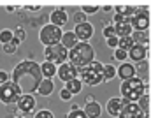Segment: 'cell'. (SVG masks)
<instances>
[{
	"mask_svg": "<svg viewBox=\"0 0 151 118\" xmlns=\"http://www.w3.org/2000/svg\"><path fill=\"white\" fill-rule=\"evenodd\" d=\"M42 74H40V64L34 62V60H23L19 62L11 74V81L16 83L21 90V93H35L42 81Z\"/></svg>",
	"mask_w": 151,
	"mask_h": 118,
	"instance_id": "cell-1",
	"label": "cell"
},
{
	"mask_svg": "<svg viewBox=\"0 0 151 118\" xmlns=\"http://www.w3.org/2000/svg\"><path fill=\"white\" fill-rule=\"evenodd\" d=\"M119 92H121V99L125 102H137L142 97H146L148 86H146L144 79L134 76V78H130V79H127V81L121 83Z\"/></svg>",
	"mask_w": 151,
	"mask_h": 118,
	"instance_id": "cell-2",
	"label": "cell"
},
{
	"mask_svg": "<svg viewBox=\"0 0 151 118\" xmlns=\"http://www.w3.org/2000/svg\"><path fill=\"white\" fill-rule=\"evenodd\" d=\"M93 55H95V51L88 42H77L69 51V62L77 69H83L93 62Z\"/></svg>",
	"mask_w": 151,
	"mask_h": 118,
	"instance_id": "cell-3",
	"label": "cell"
},
{
	"mask_svg": "<svg viewBox=\"0 0 151 118\" xmlns=\"http://www.w3.org/2000/svg\"><path fill=\"white\" fill-rule=\"evenodd\" d=\"M79 76H81V81L84 85H88V86L100 85L104 81V64L93 60L90 65L79 69Z\"/></svg>",
	"mask_w": 151,
	"mask_h": 118,
	"instance_id": "cell-4",
	"label": "cell"
},
{
	"mask_svg": "<svg viewBox=\"0 0 151 118\" xmlns=\"http://www.w3.org/2000/svg\"><path fill=\"white\" fill-rule=\"evenodd\" d=\"M62 35H63L62 28H60V27H55V25L49 23V25H44V27L40 28V32H39V41L47 48V46L60 44Z\"/></svg>",
	"mask_w": 151,
	"mask_h": 118,
	"instance_id": "cell-5",
	"label": "cell"
},
{
	"mask_svg": "<svg viewBox=\"0 0 151 118\" xmlns=\"http://www.w3.org/2000/svg\"><path fill=\"white\" fill-rule=\"evenodd\" d=\"M44 58H46V62H49V64L62 65V64H65L67 58H69V49H65L62 44L47 46V48L44 49Z\"/></svg>",
	"mask_w": 151,
	"mask_h": 118,
	"instance_id": "cell-6",
	"label": "cell"
},
{
	"mask_svg": "<svg viewBox=\"0 0 151 118\" xmlns=\"http://www.w3.org/2000/svg\"><path fill=\"white\" fill-rule=\"evenodd\" d=\"M21 95L23 93H21V90H19V86L16 83L7 81V83L0 85V102L2 104H7V106L9 104H16Z\"/></svg>",
	"mask_w": 151,
	"mask_h": 118,
	"instance_id": "cell-7",
	"label": "cell"
},
{
	"mask_svg": "<svg viewBox=\"0 0 151 118\" xmlns=\"http://www.w3.org/2000/svg\"><path fill=\"white\" fill-rule=\"evenodd\" d=\"M130 27L135 32H146L150 27V12L146 7H135V12L130 18Z\"/></svg>",
	"mask_w": 151,
	"mask_h": 118,
	"instance_id": "cell-8",
	"label": "cell"
},
{
	"mask_svg": "<svg viewBox=\"0 0 151 118\" xmlns=\"http://www.w3.org/2000/svg\"><path fill=\"white\" fill-rule=\"evenodd\" d=\"M118 118H148L146 111L141 108V104L137 102H125L121 113Z\"/></svg>",
	"mask_w": 151,
	"mask_h": 118,
	"instance_id": "cell-9",
	"label": "cell"
},
{
	"mask_svg": "<svg viewBox=\"0 0 151 118\" xmlns=\"http://www.w3.org/2000/svg\"><path fill=\"white\" fill-rule=\"evenodd\" d=\"M77 74H79V69L74 67L70 62H65V64H62V65L56 67V76L62 79L63 83H67V81H70V79H76Z\"/></svg>",
	"mask_w": 151,
	"mask_h": 118,
	"instance_id": "cell-10",
	"label": "cell"
},
{
	"mask_svg": "<svg viewBox=\"0 0 151 118\" xmlns=\"http://www.w3.org/2000/svg\"><path fill=\"white\" fill-rule=\"evenodd\" d=\"M72 32L76 34V37H77L79 42H86V41H90L93 37V25L88 23V21H84L81 25H76V28Z\"/></svg>",
	"mask_w": 151,
	"mask_h": 118,
	"instance_id": "cell-11",
	"label": "cell"
},
{
	"mask_svg": "<svg viewBox=\"0 0 151 118\" xmlns=\"http://www.w3.org/2000/svg\"><path fill=\"white\" fill-rule=\"evenodd\" d=\"M35 97L34 95H28V93H23L19 99H18V102H16V106H18V111L19 113H32L34 109H35Z\"/></svg>",
	"mask_w": 151,
	"mask_h": 118,
	"instance_id": "cell-12",
	"label": "cell"
},
{
	"mask_svg": "<svg viewBox=\"0 0 151 118\" xmlns=\"http://www.w3.org/2000/svg\"><path fill=\"white\" fill-rule=\"evenodd\" d=\"M83 111L86 113V117H88V118H100L102 108H100V104L93 99V95H88V99H86V104H84V109H83Z\"/></svg>",
	"mask_w": 151,
	"mask_h": 118,
	"instance_id": "cell-13",
	"label": "cell"
},
{
	"mask_svg": "<svg viewBox=\"0 0 151 118\" xmlns=\"http://www.w3.org/2000/svg\"><path fill=\"white\" fill-rule=\"evenodd\" d=\"M123 106H125V101L121 97H111L107 101V104H106V109H107L109 117H119Z\"/></svg>",
	"mask_w": 151,
	"mask_h": 118,
	"instance_id": "cell-14",
	"label": "cell"
},
{
	"mask_svg": "<svg viewBox=\"0 0 151 118\" xmlns=\"http://www.w3.org/2000/svg\"><path fill=\"white\" fill-rule=\"evenodd\" d=\"M128 56H130L134 62H142V60H146V56H148V46H144V44H134L132 49L128 51Z\"/></svg>",
	"mask_w": 151,
	"mask_h": 118,
	"instance_id": "cell-15",
	"label": "cell"
},
{
	"mask_svg": "<svg viewBox=\"0 0 151 118\" xmlns=\"http://www.w3.org/2000/svg\"><path fill=\"white\" fill-rule=\"evenodd\" d=\"M116 76H119L121 81H127V79H130V78H134V76H135V67H134L132 64L123 62V64L116 69Z\"/></svg>",
	"mask_w": 151,
	"mask_h": 118,
	"instance_id": "cell-16",
	"label": "cell"
},
{
	"mask_svg": "<svg viewBox=\"0 0 151 118\" xmlns=\"http://www.w3.org/2000/svg\"><path fill=\"white\" fill-rule=\"evenodd\" d=\"M67 21H69V16H67V12L63 9H55L51 12V25L62 28L63 25H67Z\"/></svg>",
	"mask_w": 151,
	"mask_h": 118,
	"instance_id": "cell-17",
	"label": "cell"
},
{
	"mask_svg": "<svg viewBox=\"0 0 151 118\" xmlns=\"http://www.w3.org/2000/svg\"><path fill=\"white\" fill-rule=\"evenodd\" d=\"M53 92H55V83L51 79H42L37 88V93H40L42 97H49Z\"/></svg>",
	"mask_w": 151,
	"mask_h": 118,
	"instance_id": "cell-18",
	"label": "cell"
},
{
	"mask_svg": "<svg viewBox=\"0 0 151 118\" xmlns=\"http://www.w3.org/2000/svg\"><path fill=\"white\" fill-rule=\"evenodd\" d=\"M79 41H77V37H76L74 32H63V35H62V41H60V44L65 48V49H72L76 44H77Z\"/></svg>",
	"mask_w": 151,
	"mask_h": 118,
	"instance_id": "cell-19",
	"label": "cell"
},
{
	"mask_svg": "<svg viewBox=\"0 0 151 118\" xmlns=\"http://www.w3.org/2000/svg\"><path fill=\"white\" fill-rule=\"evenodd\" d=\"M132 30H134V28L130 27V23H118V25H114V35H116L118 39L132 35Z\"/></svg>",
	"mask_w": 151,
	"mask_h": 118,
	"instance_id": "cell-20",
	"label": "cell"
},
{
	"mask_svg": "<svg viewBox=\"0 0 151 118\" xmlns=\"http://www.w3.org/2000/svg\"><path fill=\"white\" fill-rule=\"evenodd\" d=\"M40 74L44 79H51L56 74V65L55 64H49V62H42L40 64Z\"/></svg>",
	"mask_w": 151,
	"mask_h": 118,
	"instance_id": "cell-21",
	"label": "cell"
},
{
	"mask_svg": "<svg viewBox=\"0 0 151 118\" xmlns=\"http://www.w3.org/2000/svg\"><path fill=\"white\" fill-rule=\"evenodd\" d=\"M65 88L72 93V95H76V93H79L81 90H83V81L81 79H70V81H67L65 83Z\"/></svg>",
	"mask_w": 151,
	"mask_h": 118,
	"instance_id": "cell-22",
	"label": "cell"
},
{
	"mask_svg": "<svg viewBox=\"0 0 151 118\" xmlns=\"http://www.w3.org/2000/svg\"><path fill=\"white\" fill-rule=\"evenodd\" d=\"M135 42L132 39V35H128V37H121V39L118 41V48H121V49H125L127 53L132 49V46H134Z\"/></svg>",
	"mask_w": 151,
	"mask_h": 118,
	"instance_id": "cell-23",
	"label": "cell"
},
{
	"mask_svg": "<svg viewBox=\"0 0 151 118\" xmlns=\"http://www.w3.org/2000/svg\"><path fill=\"white\" fill-rule=\"evenodd\" d=\"M114 76H116V67H114L113 64L104 65V81H111Z\"/></svg>",
	"mask_w": 151,
	"mask_h": 118,
	"instance_id": "cell-24",
	"label": "cell"
},
{
	"mask_svg": "<svg viewBox=\"0 0 151 118\" xmlns=\"http://www.w3.org/2000/svg\"><path fill=\"white\" fill-rule=\"evenodd\" d=\"M14 37V32L12 30H9V28H5V30H0V42H2V46L4 44H9L11 41Z\"/></svg>",
	"mask_w": 151,
	"mask_h": 118,
	"instance_id": "cell-25",
	"label": "cell"
},
{
	"mask_svg": "<svg viewBox=\"0 0 151 118\" xmlns=\"http://www.w3.org/2000/svg\"><path fill=\"white\" fill-rule=\"evenodd\" d=\"M132 39H134L135 44H144V46H146L148 34H146V32H132Z\"/></svg>",
	"mask_w": 151,
	"mask_h": 118,
	"instance_id": "cell-26",
	"label": "cell"
},
{
	"mask_svg": "<svg viewBox=\"0 0 151 118\" xmlns=\"http://www.w3.org/2000/svg\"><path fill=\"white\" fill-rule=\"evenodd\" d=\"M127 56H128V53H127L125 49H121V48H116V51H114V58H116V60H119V62L123 64Z\"/></svg>",
	"mask_w": 151,
	"mask_h": 118,
	"instance_id": "cell-27",
	"label": "cell"
},
{
	"mask_svg": "<svg viewBox=\"0 0 151 118\" xmlns=\"http://www.w3.org/2000/svg\"><path fill=\"white\" fill-rule=\"evenodd\" d=\"M65 118H88V117H86V113L83 109H72Z\"/></svg>",
	"mask_w": 151,
	"mask_h": 118,
	"instance_id": "cell-28",
	"label": "cell"
},
{
	"mask_svg": "<svg viewBox=\"0 0 151 118\" xmlns=\"http://www.w3.org/2000/svg\"><path fill=\"white\" fill-rule=\"evenodd\" d=\"M34 118H55V115H53V111H49V109H40V111L35 113Z\"/></svg>",
	"mask_w": 151,
	"mask_h": 118,
	"instance_id": "cell-29",
	"label": "cell"
},
{
	"mask_svg": "<svg viewBox=\"0 0 151 118\" xmlns=\"http://www.w3.org/2000/svg\"><path fill=\"white\" fill-rule=\"evenodd\" d=\"M16 49H18V46H16L12 41H11L9 44H4V51H5L7 55H14V53H16Z\"/></svg>",
	"mask_w": 151,
	"mask_h": 118,
	"instance_id": "cell-30",
	"label": "cell"
},
{
	"mask_svg": "<svg viewBox=\"0 0 151 118\" xmlns=\"http://www.w3.org/2000/svg\"><path fill=\"white\" fill-rule=\"evenodd\" d=\"M74 21H76V25H81V23H84V21H86V14H84L83 11L76 12V14H74Z\"/></svg>",
	"mask_w": 151,
	"mask_h": 118,
	"instance_id": "cell-31",
	"label": "cell"
},
{
	"mask_svg": "<svg viewBox=\"0 0 151 118\" xmlns=\"http://www.w3.org/2000/svg\"><path fill=\"white\" fill-rule=\"evenodd\" d=\"M14 39L18 41V42H23L25 41V30L23 28H16L14 30Z\"/></svg>",
	"mask_w": 151,
	"mask_h": 118,
	"instance_id": "cell-32",
	"label": "cell"
},
{
	"mask_svg": "<svg viewBox=\"0 0 151 118\" xmlns=\"http://www.w3.org/2000/svg\"><path fill=\"white\" fill-rule=\"evenodd\" d=\"M84 14H93V12H97L99 11V5H83V9H81Z\"/></svg>",
	"mask_w": 151,
	"mask_h": 118,
	"instance_id": "cell-33",
	"label": "cell"
},
{
	"mask_svg": "<svg viewBox=\"0 0 151 118\" xmlns=\"http://www.w3.org/2000/svg\"><path fill=\"white\" fill-rule=\"evenodd\" d=\"M102 34H104V37L106 39H109V37H113L114 35V25H107V27H104V30H102Z\"/></svg>",
	"mask_w": 151,
	"mask_h": 118,
	"instance_id": "cell-34",
	"label": "cell"
},
{
	"mask_svg": "<svg viewBox=\"0 0 151 118\" xmlns=\"http://www.w3.org/2000/svg\"><path fill=\"white\" fill-rule=\"evenodd\" d=\"M60 99H62V101H70V99H72V93H70L67 88H62V90H60Z\"/></svg>",
	"mask_w": 151,
	"mask_h": 118,
	"instance_id": "cell-35",
	"label": "cell"
},
{
	"mask_svg": "<svg viewBox=\"0 0 151 118\" xmlns=\"http://www.w3.org/2000/svg\"><path fill=\"white\" fill-rule=\"evenodd\" d=\"M118 37H116V35H113V37H109V39H107V46H109V48H114V49H116V48H118Z\"/></svg>",
	"mask_w": 151,
	"mask_h": 118,
	"instance_id": "cell-36",
	"label": "cell"
},
{
	"mask_svg": "<svg viewBox=\"0 0 151 118\" xmlns=\"http://www.w3.org/2000/svg\"><path fill=\"white\" fill-rule=\"evenodd\" d=\"M7 81H11V76H9L5 71H0V85H4V83H7Z\"/></svg>",
	"mask_w": 151,
	"mask_h": 118,
	"instance_id": "cell-37",
	"label": "cell"
},
{
	"mask_svg": "<svg viewBox=\"0 0 151 118\" xmlns=\"http://www.w3.org/2000/svg\"><path fill=\"white\" fill-rule=\"evenodd\" d=\"M27 9H30V11H37V9H40V5H27Z\"/></svg>",
	"mask_w": 151,
	"mask_h": 118,
	"instance_id": "cell-38",
	"label": "cell"
},
{
	"mask_svg": "<svg viewBox=\"0 0 151 118\" xmlns=\"http://www.w3.org/2000/svg\"><path fill=\"white\" fill-rule=\"evenodd\" d=\"M5 9H7V11H9V12H12V11H14V5H7V7H5Z\"/></svg>",
	"mask_w": 151,
	"mask_h": 118,
	"instance_id": "cell-39",
	"label": "cell"
},
{
	"mask_svg": "<svg viewBox=\"0 0 151 118\" xmlns=\"http://www.w3.org/2000/svg\"><path fill=\"white\" fill-rule=\"evenodd\" d=\"M16 118H25V117H16Z\"/></svg>",
	"mask_w": 151,
	"mask_h": 118,
	"instance_id": "cell-40",
	"label": "cell"
}]
</instances>
